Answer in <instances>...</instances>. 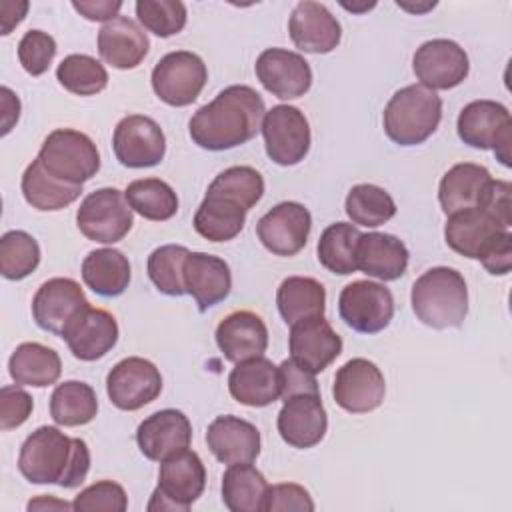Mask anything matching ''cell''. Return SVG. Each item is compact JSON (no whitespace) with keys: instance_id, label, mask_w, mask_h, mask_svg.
Segmentation results:
<instances>
[{"instance_id":"1","label":"cell","mask_w":512,"mask_h":512,"mask_svg":"<svg viewBox=\"0 0 512 512\" xmlns=\"http://www.w3.org/2000/svg\"><path fill=\"white\" fill-rule=\"evenodd\" d=\"M264 114L262 96L250 86L234 84L194 112L188 132L200 148L222 152L252 140L262 126Z\"/></svg>"},{"instance_id":"2","label":"cell","mask_w":512,"mask_h":512,"mask_svg":"<svg viewBox=\"0 0 512 512\" xmlns=\"http://www.w3.org/2000/svg\"><path fill=\"white\" fill-rule=\"evenodd\" d=\"M18 470L32 484L78 488L90 470V450L82 438H68L56 426H40L20 446Z\"/></svg>"},{"instance_id":"3","label":"cell","mask_w":512,"mask_h":512,"mask_svg":"<svg viewBox=\"0 0 512 512\" xmlns=\"http://www.w3.org/2000/svg\"><path fill=\"white\" fill-rule=\"evenodd\" d=\"M410 302L422 324L436 330L458 328L468 314V286L456 268L434 266L416 278Z\"/></svg>"},{"instance_id":"4","label":"cell","mask_w":512,"mask_h":512,"mask_svg":"<svg viewBox=\"0 0 512 512\" xmlns=\"http://www.w3.org/2000/svg\"><path fill=\"white\" fill-rule=\"evenodd\" d=\"M442 120V100L422 84H410L394 92L382 116L386 136L400 146H416L428 140Z\"/></svg>"},{"instance_id":"5","label":"cell","mask_w":512,"mask_h":512,"mask_svg":"<svg viewBox=\"0 0 512 512\" xmlns=\"http://www.w3.org/2000/svg\"><path fill=\"white\" fill-rule=\"evenodd\" d=\"M54 178L82 186L100 170V152L92 138L72 128L50 132L36 156Z\"/></svg>"},{"instance_id":"6","label":"cell","mask_w":512,"mask_h":512,"mask_svg":"<svg viewBox=\"0 0 512 512\" xmlns=\"http://www.w3.org/2000/svg\"><path fill=\"white\" fill-rule=\"evenodd\" d=\"M206 468L194 450H182L160 462L158 486L148 510L186 512L204 492Z\"/></svg>"},{"instance_id":"7","label":"cell","mask_w":512,"mask_h":512,"mask_svg":"<svg viewBox=\"0 0 512 512\" xmlns=\"http://www.w3.org/2000/svg\"><path fill=\"white\" fill-rule=\"evenodd\" d=\"M456 130L464 144L478 150H492L504 166H510L512 118L504 104L494 100L466 104L458 114Z\"/></svg>"},{"instance_id":"8","label":"cell","mask_w":512,"mask_h":512,"mask_svg":"<svg viewBox=\"0 0 512 512\" xmlns=\"http://www.w3.org/2000/svg\"><path fill=\"white\" fill-rule=\"evenodd\" d=\"M134 216L126 196L118 188H98L90 192L76 212L78 230L92 242H120L132 228Z\"/></svg>"},{"instance_id":"9","label":"cell","mask_w":512,"mask_h":512,"mask_svg":"<svg viewBox=\"0 0 512 512\" xmlns=\"http://www.w3.org/2000/svg\"><path fill=\"white\" fill-rule=\"evenodd\" d=\"M150 80L156 96L164 104L182 108L200 96L208 80V70L198 54L176 50L156 62Z\"/></svg>"},{"instance_id":"10","label":"cell","mask_w":512,"mask_h":512,"mask_svg":"<svg viewBox=\"0 0 512 512\" xmlns=\"http://www.w3.org/2000/svg\"><path fill=\"white\" fill-rule=\"evenodd\" d=\"M262 136L266 154L280 166L302 162L310 150V126L304 112L296 106H272L262 118Z\"/></svg>"},{"instance_id":"11","label":"cell","mask_w":512,"mask_h":512,"mask_svg":"<svg viewBox=\"0 0 512 512\" xmlns=\"http://www.w3.org/2000/svg\"><path fill=\"white\" fill-rule=\"evenodd\" d=\"M338 312L344 324L352 330L360 334H376L382 332L394 316V296L380 282L356 280L342 288Z\"/></svg>"},{"instance_id":"12","label":"cell","mask_w":512,"mask_h":512,"mask_svg":"<svg viewBox=\"0 0 512 512\" xmlns=\"http://www.w3.org/2000/svg\"><path fill=\"white\" fill-rule=\"evenodd\" d=\"M106 392L116 408L134 412L160 396L162 374L150 360L128 356L108 372Z\"/></svg>"},{"instance_id":"13","label":"cell","mask_w":512,"mask_h":512,"mask_svg":"<svg viewBox=\"0 0 512 512\" xmlns=\"http://www.w3.org/2000/svg\"><path fill=\"white\" fill-rule=\"evenodd\" d=\"M116 160L126 168H150L166 154V136L156 120L142 114L124 116L112 134Z\"/></svg>"},{"instance_id":"14","label":"cell","mask_w":512,"mask_h":512,"mask_svg":"<svg viewBox=\"0 0 512 512\" xmlns=\"http://www.w3.org/2000/svg\"><path fill=\"white\" fill-rule=\"evenodd\" d=\"M412 70L428 90H450L462 84L470 72L468 54L448 38H434L416 48Z\"/></svg>"},{"instance_id":"15","label":"cell","mask_w":512,"mask_h":512,"mask_svg":"<svg viewBox=\"0 0 512 512\" xmlns=\"http://www.w3.org/2000/svg\"><path fill=\"white\" fill-rule=\"evenodd\" d=\"M386 394V382L380 368L366 358H352L342 364L334 376V402L350 414L376 410Z\"/></svg>"},{"instance_id":"16","label":"cell","mask_w":512,"mask_h":512,"mask_svg":"<svg viewBox=\"0 0 512 512\" xmlns=\"http://www.w3.org/2000/svg\"><path fill=\"white\" fill-rule=\"evenodd\" d=\"M310 230L312 216L300 202H280L256 224L258 240L276 256L298 254L306 246Z\"/></svg>"},{"instance_id":"17","label":"cell","mask_w":512,"mask_h":512,"mask_svg":"<svg viewBox=\"0 0 512 512\" xmlns=\"http://www.w3.org/2000/svg\"><path fill=\"white\" fill-rule=\"evenodd\" d=\"M288 346L290 358L312 374L326 370L342 354V338L324 316L294 322L290 326Z\"/></svg>"},{"instance_id":"18","label":"cell","mask_w":512,"mask_h":512,"mask_svg":"<svg viewBox=\"0 0 512 512\" xmlns=\"http://www.w3.org/2000/svg\"><path fill=\"white\" fill-rule=\"evenodd\" d=\"M256 78L280 100L304 96L312 86V68L298 52L286 48H266L256 60Z\"/></svg>"},{"instance_id":"19","label":"cell","mask_w":512,"mask_h":512,"mask_svg":"<svg viewBox=\"0 0 512 512\" xmlns=\"http://www.w3.org/2000/svg\"><path fill=\"white\" fill-rule=\"evenodd\" d=\"M60 338L66 340L74 358L94 362L116 346L118 322L108 310L86 306L70 320Z\"/></svg>"},{"instance_id":"20","label":"cell","mask_w":512,"mask_h":512,"mask_svg":"<svg viewBox=\"0 0 512 512\" xmlns=\"http://www.w3.org/2000/svg\"><path fill=\"white\" fill-rule=\"evenodd\" d=\"M86 306H90V302L76 280L50 278L32 298V316L42 330L62 336L70 320Z\"/></svg>"},{"instance_id":"21","label":"cell","mask_w":512,"mask_h":512,"mask_svg":"<svg viewBox=\"0 0 512 512\" xmlns=\"http://www.w3.org/2000/svg\"><path fill=\"white\" fill-rule=\"evenodd\" d=\"M136 442L148 460L162 462L190 446L192 424L184 412L164 408L140 422Z\"/></svg>"},{"instance_id":"22","label":"cell","mask_w":512,"mask_h":512,"mask_svg":"<svg viewBox=\"0 0 512 512\" xmlns=\"http://www.w3.org/2000/svg\"><path fill=\"white\" fill-rule=\"evenodd\" d=\"M276 424L282 440L292 448L306 450L320 444L328 428L320 394H296L286 398Z\"/></svg>"},{"instance_id":"23","label":"cell","mask_w":512,"mask_h":512,"mask_svg":"<svg viewBox=\"0 0 512 512\" xmlns=\"http://www.w3.org/2000/svg\"><path fill=\"white\" fill-rule=\"evenodd\" d=\"M288 32L294 46L308 54H328L342 38L336 16L320 2H298L288 20Z\"/></svg>"},{"instance_id":"24","label":"cell","mask_w":512,"mask_h":512,"mask_svg":"<svg viewBox=\"0 0 512 512\" xmlns=\"http://www.w3.org/2000/svg\"><path fill=\"white\" fill-rule=\"evenodd\" d=\"M216 344L230 362L258 358L268 348V328L258 314L236 310L216 326Z\"/></svg>"},{"instance_id":"25","label":"cell","mask_w":512,"mask_h":512,"mask_svg":"<svg viewBox=\"0 0 512 512\" xmlns=\"http://www.w3.org/2000/svg\"><path fill=\"white\" fill-rule=\"evenodd\" d=\"M206 444L222 464L254 462L260 454V432L252 422L226 414L208 424Z\"/></svg>"},{"instance_id":"26","label":"cell","mask_w":512,"mask_h":512,"mask_svg":"<svg viewBox=\"0 0 512 512\" xmlns=\"http://www.w3.org/2000/svg\"><path fill=\"white\" fill-rule=\"evenodd\" d=\"M186 294L194 298L200 312L222 302L232 290V274L228 264L206 252H190L184 262Z\"/></svg>"},{"instance_id":"27","label":"cell","mask_w":512,"mask_h":512,"mask_svg":"<svg viewBox=\"0 0 512 512\" xmlns=\"http://www.w3.org/2000/svg\"><path fill=\"white\" fill-rule=\"evenodd\" d=\"M502 232H508V228H504L478 206L448 214L444 226L446 244L460 256L472 260H478L490 246V242Z\"/></svg>"},{"instance_id":"28","label":"cell","mask_w":512,"mask_h":512,"mask_svg":"<svg viewBox=\"0 0 512 512\" xmlns=\"http://www.w3.org/2000/svg\"><path fill=\"white\" fill-rule=\"evenodd\" d=\"M228 390L244 406H268L280 398L278 366L264 356L238 362L228 376Z\"/></svg>"},{"instance_id":"29","label":"cell","mask_w":512,"mask_h":512,"mask_svg":"<svg viewBox=\"0 0 512 512\" xmlns=\"http://www.w3.org/2000/svg\"><path fill=\"white\" fill-rule=\"evenodd\" d=\"M410 252L406 244L384 232L360 234L356 246V268L382 282L398 280L408 268Z\"/></svg>"},{"instance_id":"30","label":"cell","mask_w":512,"mask_h":512,"mask_svg":"<svg viewBox=\"0 0 512 512\" xmlns=\"http://www.w3.org/2000/svg\"><path fill=\"white\" fill-rule=\"evenodd\" d=\"M146 32L130 18L116 16L98 32V52L106 64L118 70L136 68L148 54Z\"/></svg>"},{"instance_id":"31","label":"cell","mask_w":512,"mask_h":512,"mask_svg":"<svg viewBox=\"0 0 512 512\" xmlns=\"http://www.w3.org/2000/svg\"><path fill=\"white\" fill-rule=\"evenodd\" d=\"M246 214L248 210L236 200L206 190L194 214V230L210 242H228L242 232Z\"/></svg>"},{"instance_id":"32","label":"cell","mask_w":512,"mask_h":512,"mask_svg":"<svg viewBox=\"0 0 512 512\" xmlns=\"http://www.w3.org/2000/svg\"><path fill=\"white\" fill-rule=\"evenodd\" d=\"M8 372L18 386L46 388L58 382L62 374V360L56 350L40 342H24L12 352Z\"/></svg>"},{"instance_id":"33","label":"cell","mask_w":512,"mask_h":512,"mask_svg":"<svg viewBox=\"0 0 512 512\" xmlns=\"http://www.w3.org/2000/svg\"><path fill=\"white\" fill-rule=\"evenodd\" d=\"M82 280L94 294L116 298L130 284V262L116 248L92 250L82 262Z\"/></svg>"},{"instance_id":"34","label":"cell","mask_w":512,"mask_h":512,"mask_svg":"<svg viewBox=\"0 0 512 512\" xmlns=\"http://www.w3.org/2000/svg\"><path fill=\"white\" fill-rule=\"evenodd\" d=\"M268 486L252 462L230 464L222 476V502L230 512H264Z\"/></svg>"},{"instance_id":"35","label":"cell","mask_w":512,"mask_h":512,"mask_svg":"<svg viewBox=\"0 0 512 512\" xmlns=\"http://www.w3.org/2000/svg\"><path fill=\"white\" fill-rule=\"evenodd\" d=\"M20 186H22L24 200L32 208L42 210V212L62 210V208L70 206L72 202H76L82 194V186L68 184V182L54 178L52 174H48L42 168L38 158L26 166Z\"/></svg>"},{"instance_id":"36","label":"cell","mask_w":512,"mask_h":512,"mask_svg":"<svg viewBox=\"0 0 512 512\" xmlns=\"http://www.w3.org/2000/svg\"><path fill=\"white\" fill-rule=\"evenodd\" d=\"M490 172L472 162L454 164L440 180L438 186V200L446 214L472 208L478 204V198L490 180Z\"/></svg>"},{"instance_id":"37","label":"cell","mask_w":512,"mask_h":512,"mask_svg":"<svg viewBox=\"0 0 512 512\" xmlns=\"http://www.w3.org/2000/svg\"><path fill=\"white\" fill-rule=\"evenodd\" d=\"M276 306L282 320L290 326L304 318L324 316L326 290L316 278L288 276L278 286Z\"/></svg>"},{"instance_id":"38","label":"cell","mask_w":512,"mask_h":512,"mask_svg":"<svg viewBox=\"0 0 512 512\" xmlns=\"http://www.w3.org/2000/svg\"><path fill=\"white\" fill-rule=\"evenodd\" d=\"M98 414V398L90 384L66 380L50 396V416L58 426H84Z\"/></svg>"},{"instance_id":"39","label":"cell","mask_w":512,"mask_h":512,"mask_svg":"<svg viewBox=\"0 0 512 512\" xmlns=\"http://www.w3.org/2000/svg\"><path fill=\"white\" fill-rule=\"evenodd\" d=\"M360 230L348 222H334L330 224L318 240L316 252L320 264L340 276H348L356 272V246L360 238Z\"/></svg>"},{"instance_id":"40","label":"cell","mask_w":512,"mask_h":512,"mask_svg":"<svg viewBox=\"0 0 512 512\" xmlns=\"http://www.w3.org/2000/svg\"><path fill=\"white\" fill-rule=\"evenodd\" d=\"M124 196L134 212L152 222L170 220L178 212L176 192L160 178L134 180L124 190Z\"/></svg>"},{"instance_id":"41","label":"cell","mask_w":512,"mask_h":512,"mask_svg":"<svg viewBox=\"0 0 512 512\" xmlns=\"http://www.w3.org/2000/svg\"><path fill=\"white\" fill-rule=\"evenodd\" d=\"M346 214L352 224L376 228L396 214V202L392 196L376 184H356L350 188L346 202Z\"/></svg>"},{"instance_id":"42","label":"cell","mask_w":512,"mask_h":512,"mask_svg":"<svg viewBox=\"0 0 512 512\" xmlns=\"http://www.w3.org/2000/svg\"><path fill=\"white\" fill-rule=\"evenodd\" d=\"M56 80L76 96H94L108 86V72L88 54H70L58 64Z\"/></svg>"},{"instance_id":"43","label":"cell","mask_w":512,"mask_h":512,"mask_svg":"<svg viewBox=\"0 0 512 512\" xmlns=\"http://www.w3.org/2000/svg\"><path fill=\"white\" fill-rule=\"evenodd\" d=\"M190 250L180 244H164L148 256V276L158 292L166 296H184V262Z\"/></svg>"},{"instance_id":"44","label":"cell","mask_w":512,"mask_h":512,"mask_svg":"<svg viewBox=\"0 0 512 512\" xmlns=\"http://www.w3.org/2000/svg\"><path fill=\"white\" fill-rule=\"evenodd\" d=\"M40 264V246L24 230H8L0 240V272L6 280H22Z\"/></svg>"},{"instance_id":"45","label":"cell","mask_w":512,"mask_h":512,"mask_svg":"<svg viewBox=\"0 0 512 512\" xmlns=\"http://www.w3.org/2000/svg\"><path fill=\"white\" fill-rule=\"evenodd\" d=\"M208 192H216L236 200L250 210L264 196V178L252 166H232L222 170L208 186Z\"/></svg>"},{"instance_id":"46","label":"cell","mask_w":512,"mask_h":512,"mask_svg":"<svg viewBox=\"0 0 512 512\" xmlns=\"http://www.w3.org/2000/svg\"><path fill=\"white\" fill-rule=\"evenodd\" d=\"M136 16L148 32L160 38L182 32L188 20L186 6L180 0H138Z\"/></svg>"},{"instance_id":"47","label":"cell","mask_w":512,"mask_h":512,"mask_svg":"<svg viewBox=\"0 0 512 512\" xmlns=\"http://www.w3.org/2000/svg\"><path fill=\"white\" fill-rule=\"evenodd\" d=\"M128 508V496L118 482L100 480L84 488L72 502L76 512H124Z\"/></svg>"},{"instance_id":"48","label":"cell","mask_w":512,"mask_h":512,"mask_svg":"<svg viewBox=\"0 0 512 512\" xmlns=\"http://www.w3.org/2000/svg\"><path fill=\"white\" fill-rule=\"evenodd\" d=\"M56 50V40L48 32L28 30L18 44V60L30 76H42L50 68Z\"/></svg>"},{"instance_id":"49","label":"cell","mask_w":512,"mask_h":512,"mask_svg":"<svg viewBox=\"0 0 512 512\" xmlns=\"http://www.w3.org/2000/svg\"><path fill=\"white\" fill-rule=\"evenodd\" d=\"M312 512L314 502L308 494V490L294 482L274 484L268 486L266 500H264V512Z\"/></svg>"},{"instance_id":"50","label":"cell","mask_w":512,"mask_h":512,"mask_svg":"<svg viewBox=\"0 0 512 512\" xmlns=\"http://www.w3.org/2000/svg\"><path fill=\"white\" fill-rule=\"evenodd\" d=\"M34 408L32 396L16 386H2L0 390V428L12 430L22 426Z\"/></svg>"},{"instance_id":"51","label":"cell","mask_w":512,"mask_h":512,"mask_svg":"<svg viewBox=\"0 0 512 512\" xmlns=\"http://www.w3.org/2000/svg\"><path fill=\"white\" fill-rule=\"evenodd\" d=\"M510 192L512 186L506 180H494L490 178L478 198V208L488 212L496 222H500L504 228L510 230L512 216H510Z\"/></svg>"},{"instance_id":"52","label":"cell","mask_w":512,"mask_h":512,"mask_svg":"<svg viewBox=\"0 0 512 512\" xmlns=\"http://www.w3.org/2000/svg\"><path fill=\"white\" fill-rule=\"evenodd\" d=\"M280 372V398L286 400L296 394H320L318 382L314 374L302 366H298L292 358L284 360L278 366Z\"/></svg>"},{"instance_id":"53","label":"cell","mask_w":512,"mask_h":512,"mask_svg":"<svg viewBox=\"0 0 512 512\" xmlns=\"http://www.w3.org/2000/svg\"><path fill=\"white\" fill-rule=\"evenodd\" d=\"M478 260L494 276L508 274L512 268V234H510V230L498 234Z\"/></svg>"},{"instance_id":"54","label":"cell","mask_w":512,"mask_h":512,"mask_svg":"<svg viewBox=\"0 0 512 512\" xmlns=\"http://www.w3.org/2000/svg\"><path fill=\"white\" fill-rule=\"evenodd\" d=\"M72 8L80 12L86 20H96V22H110L118 16L122 2L120 0H96V2H72Z\"/></svg>"},{"instance_id":"55","label":"cell","mask_w":512,"mask_h":512,"mask_svg":"<svg viewBox=\"0 0 512 512\" xmlns=\"http://www.w3.org/2000/svg\"><path fill=\"white\" fill-rule=\"evenodd\" d=\"M0 92H2V136H6L12 130V126L18 122L20 100L8 86H2Z\"/></svg>"},{"instance_id":"56","label":"cell","mask_w":512,"mask_h":512,"mask_svg":"<svg viewBox=\"0 0 512 512\" xmlns=\"http://www.w3.org/2000/svg\"><path fill=\"white\" fill-rule=\"evenodd\" d=\"M28 10V2H2L0 4V22H2V32L0 34H10L14 26H18Z\"/></svg>"},{"instance_id":"57","label":"cell","mask_w":512,"mask_h":512,"mask_svg":"<svg viewBox=\"0 0 512 512\" xmlns=\"http://www.w3.org/2000/svg\"><path fill=\"white\" fill-rule=\"evenodd\" d=\"M28 510H70L72 504L64 500H56L54 496H38L28 502Z\"/></svg>"},{"instance_id":"58","label":"cell","mask_w":512,"mask_h":512,"mask_svg":"<svg viewBox=\"0 0 512 512\" xmlns=\"http://www.w3.org/2000/svg\"><path fill=\"white\" fill-rule=\"evenodd\" d=\"M346 10H352V12H362V10H370V8H374L376 4L374 2H370V4H366V6H350V4H342Z\"/></svg>"}]
</instances>
